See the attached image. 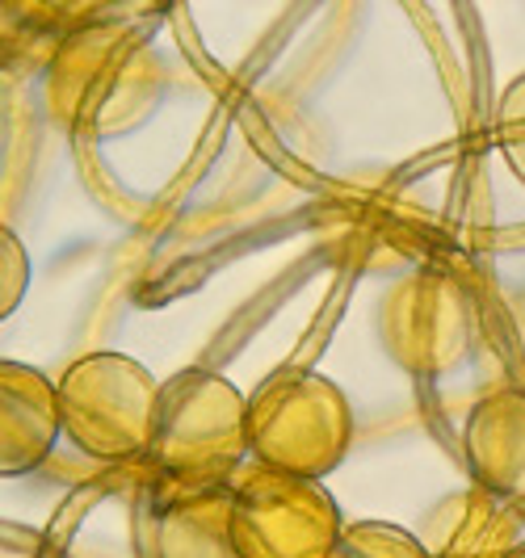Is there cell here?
I'll use <instances>...</instances> for the list:
<instances>
[{
	"mask_svg": "<svg viewBox=\"0 0 525 558\" xmlns=\"http://www.w3.org/2000/svg\"><path fill=\"white\" fill-rule=\"evenodd\" d=\"M165 63L152 56V34L122 22L68 29L43 63V101L68 135H127L156 110Z\"/></svg>",
	"mask_w": 525,
	"mask_h": 558,
	"instance_id": "6da1fadb",
	"label": "cell"
},
{
	"mask_svg": "<svg viewBox=\"0 0 525 558\" xmlns=\"http://www.w3.org/2000/svg\"><path fill=\"white\" fill-rule=\"evenodd\" d=\"M249 395L219 369H177L160 383L147 462L160 478L227 487L249 466Z\"/></svg>",
	"mask_w": 525,
	"mask_h": 558,
	"instance_id": "7a4b0ae2",
	"label": "cell"
},
{
	"mask_svg": "<svg viewBox=\"0 0 525 558\" xmlns=\"http://www.w3.org/2000/svg\"><path fill=\"white\" fill-rule=\"evenodd\" d=\"M244 433L252 462L299 478H324L354 446V408L329 374L282 365L252 387Z\"/></svg>",
	"mask_w": 525,
	"mask_h": 558,
	"instance_id": "3957f363",
	"label": "cell"
},
{
	"mask_svg": "<svg viewBox=\"0 0 525 558\" xmlns=\"http://www.w3.org/2000/svg\"><path fill=\"white\" fill-rule=\"evenodd\" d=\"M63 437L97 462L147 458L160 383L127 353H84L56 378Z\"/></svg>",
	"mask_w": 525,
	"mask_h": 558,
	"instance_id": "277c9868",
	"label": "cell"
},
{
	"mask_svg": "<svg viewBox=\"0 0 525 558\" xmlns=\"http://www.w3.org/2000/svg\"><path fill=\"white\" fill-rule=\"evenodd\" d=\"M227 487L236 558H332L345 517L320 478L249 462Z\"/></svg>",
	"mask_w": 525,
	"mask_h": 558,
	"instance_id": "5b68a950",
	"label": "cell"
},
{
	"mask_svg": "<svg viewBox=\"0 0 525 558\" xmlns=\"http://www.w3.org/2000/svg\"><path fill=\"white\" fill-rule=\"evenodd\" d=\"M374 332L391 362L413 378H442L470 357L475 311L467 290L442 269H413L379 299Z\"/></svg>",
	"mask_w": 525,
	"mask_h": 558,
	"instance_id": "8992f818",
	"label": "cell"
},
{
	"mask_svg": "<svg viewBox=\"0 0 525 558\" xmlns=\"http://www.w3.org/2000/svg\"><path fill=\"white\" fill-rule=\"evenodd\" d=\"M139 558H236L231 487L156 478L135 500Z\"/></svg>",
	"mask_w": 525,
	"mask_h": 558,
	"instance_id": "52a82bcc",
	"label": "cell"
},
{
	"mask_svg": "<svg viewBox=\"0 0 525 558\" xmlns=\"http://www.w3.org/2000/svg\"><path fill=\"white\" fill-rule=\"evenodd\" d=\"M63 437L59 383L26 362H0V471L17 478L38 471Z\"/></svg>",
	"mask_w": 525,
	"mask_h": 558,
	"instance_id": "ba28073f",
	"label": "cell"
},
{
	"mask_svg": "<svg viewBox=\"0 0 525 558\" xmlns=\"http://www.w3.org/2000/svg\"><path fill=\"white\" fill-rule=\"evenodd\" d=\"M463 453L475 487L525 500V387H497L467 412Z\"/></svg>",
	"mask_w": 525,
	"mask_h": 558,
	"instance_id": "9c48e42d",
	"label": "cell"
},
{
	"mask_svg": "<svg viewBox=\"0 0 525 558\" xmlns=\"http://www.w3.org/2000/svg\"><path fill=\"white\" fill-rule=\"evenodd\" d=\"M420 542L429 558H513L525 537L513 504L470 483L429 512Z\"/></svg>",
	"mask_w": 525,
	"mask_h": 558,
	"instance_id": "30bf717a",
	"label": "cell"
},
{
	"mask_svg": "<svg viewBox=\"0 0 525 558\" xmlns=\"http://www.w3.org/2000/svg\"><path fill=\"white\" fill-rule=\"evenodd\" d=\"M332 558H429L420 533H408L387 521H349Z\"/></svg>",
	"mask_w": 525,
	"mask_h": 558,
	"instance_id": "8fae6325",
	"label": "cell"
},
{
	"mask_svg": "<svg viewBox=\"0 0 525 558\" xmlns=\"http://www.w3.org/2000/svg\"><path fill=\"white\" fill-rule=\"evenodd\" d=\"M492 143H497L504 168L525 185V72L500 93L497 118H492Z\"/></svg>",
	"mask_w": 525,
	"mask_h": 558,
	"instance_id": "7c38bea8",
	"label": "cell"
},
{
	"mask_svg": "<svg viewBox=\"0 0 525 558\" xmlns=\"http://www.w3.org/2000/svg\"><path fill=\"white\" fill-rule=\"evenodd\" d=\"M29 286V256L26 244L17 231H0V315L9 319L13 311L22 307V294Z\"/></svg>",
	"mask_w": 525,
	"mask_h": 558,
	"instance_id": "4fadbf2b",
	"label": "cell"
},
{
	"mask_svg": "<svg viewBox=\"0 0 525 558\" xmlns=\"http://www.w3.org/2000/svg\"><path fill=\"white\" fill-rule=\"evenodd\" d=\"M513 558H525V542H522V550H517V555H513Z\"/></svg>",
	"mask_w": 525,
	"mask_h": 558,
	"instance_id": "5bb4252c",
	"label": "cell"
}]
</instances>
